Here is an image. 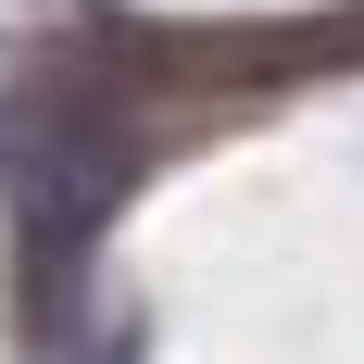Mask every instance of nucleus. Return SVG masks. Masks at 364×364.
<instances>
[{"mask_svg": "<svg viewBox=\"0 0 364 364\" xmlns=\"http://www.w3.org/2000/svg\"><path fill=\"white\" fill-rule=\"evenodd\" d=\"M126 176H139V113L113 101V75L38 63L26 88L0 101V188H13V226H26V252L50 264V277L113 226Z\"/></svg>", "mask_w": 364, "mask_h": 364, "instance_id": "nucleus-1", "label": "nucleus"}]
</instances>
